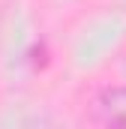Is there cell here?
I'll use <instances>...</instances> for the list:
<instances>
[{
  "instance_id": "6da1fadb",
  "label": "cell",
  "mask_w": 126,
  "mask_h": 129,
  "mask_svg": "<svg viewBox=\"0 0 126 129\" xmlns=\"http://www.w3.org/2000/svg\"><path fill=\"white\" fill-rule=\"evenodd\" d=\"M93 117L102 129H126V84L102 87L96 93Z\"/></svg>"
}]
</instances>
